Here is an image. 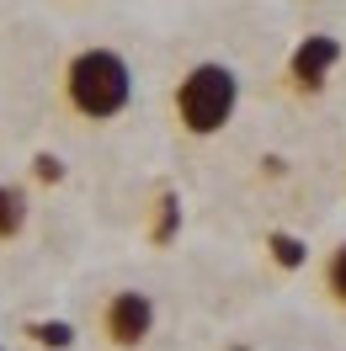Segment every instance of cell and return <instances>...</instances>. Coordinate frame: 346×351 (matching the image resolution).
<instances>
[{"label":"cell","instance_id":"6da1fadb","mask_svg":"<svg viewBox=\"0 0 346 351\" xmlns=\"http://www.w3.org/2000/svg\"><path fill=\"white\" fill-rule=\"evenodd\" d=\"M133 101V69L117 48H80L65 64V107L86 123H112Z\"/></svg>","mask_w":346,"mask_h":351},{"label":"cell","instance_id":"7a4b0ae2","mask_svg":"<svg viewBox=\"0 0 346 351\" xmlns=\"http://www.w3.org/2000/svg\"><path fill=\"white\" fill-rule=\"evenodd\" d=\"M171 107H176L181 133L214 138V133L229 128V117H235V107H240V75L229 64H218V59H203V64H192L176 80Z\"/></svg>","mask_w":346,"mask_h":351},{"label":"cell","instance_id":"3957f363","mask_svg":"<svg viewBox=\"0 0 346 351\" xmlns=\"http://www.w3.org/2000/svg\"><path fill=\"white\" fill-rule=\"evenodd\" d=\"M341 53L346 48H341L336 32H303L299 43H293V53H288V64H282V86L293 90L299 101H314V96L330 86Z\"/></svg>","mask_w":346,"mask_h":351},{"label":"cell","instance_id":"277c9868","mask_svg":"<svg viewBox=\"0 0 346 351\" xmlns=\"http://www.w3.org/2000/svg\"><path fill=\"white\" fill-rule=\"evenodd\" d=\"M102 335L117 351H139L154 335V298L139 293V287H117L102 304Z\"/></svg>","mask_w":346,"mask_h":351},{"label":"cell","instance_id":"5b68a950","mask_svg":"<svg viewBox=\"0 0 346 351\" xmlns=\"http://www.w3.org/2000/svg\"><path fill=\"white\" fill-rule=\"evenodd\" d=\"M176 234H181V197H176L171 186L154 197V219H150V245L154 250H165V245H176Z\"/></svg>","mask_w":346,"mask_h":351},{"label":"cell","instance_id":"8992f818","mask_svg":"<svg viewBox=\"0 0 346 351\" xmlns=\"http://www.w3.org/2000/svg\"><path fill=\"white\" fill-rule=\"evenodd\" d=\"M320 287H325V304L346 308V240L325 250V261H320Z\"/></svg>","mask_w":346,"mask_h":351},{"label":"cell","instance_id":"52a82bcc","mask_svg":"<svg viewBox=\"0 0 346 351\" xmlns=\"http://www.w3.org/2000/svg\"><path fill=\"white\" fill-rule=\"evenodd\" d=\"M22 229H27V192L0 181V240H16Z\"/></svg>","mask_w":346,"mask_h":351},{"label":"cell","instance_id":"ba28073f","mask_svg":"<svg viewBox=\"0 0 346 351\" xmlns=\"http://www.w3.org/2000/svg\"><path fill=\"white\" fill-rule=\"evenodd\" d=\"M266 256H272L282 271H299V266H309V245H303L299 234H288V229H272V234H266Z\"/></svg>","mask_w":346,"mask_h":351},{"label":"cell","instance_id":"9c48e42d","mask_svg":"<svg viewBox=\"0 0 346 351\" xmlns=\"http://www.w3.org/2000/svg\"><path fill=\"white\" fill-rule=\"evenodd\" d=\"M22 335H32L43 351H69L75 346V325H69V319H27Z\"/></svg>","mask_w":346,"mask_h":351},{"label":"cell","instance_id":"30bf717a","mask_svg":"<svg viewBox=\"0 0 346 351\" xmlns=\"http://www.w3.org/2000/svg\"><path fill=\"white\" fill-rule=\"evenodd\" d=\"M32 176H38L43 186H54V181H65V160L43 149V154H38V160H32Z\"/></svg>","mask_w":346,"mask_h":351},{"label":"cell","instance_id":"8fae6325","mask_svg":"<svg viewBox=\"0 0 346 351\" xmlns=\"http://www.w3.org/2000/svg\"><path fill=\"white\" fill-rule=\"evenodd\" d=\"M0 351H5V346H0Z\"/></svg>","mask_w":346,"mask_h":351}]
</instances>
